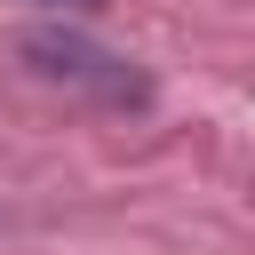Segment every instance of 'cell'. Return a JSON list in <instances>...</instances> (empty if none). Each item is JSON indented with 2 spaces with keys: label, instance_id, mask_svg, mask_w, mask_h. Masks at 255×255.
Instances as JSON below:
<instances>
[{
  "label": "cell",
  "instance_id": "obj_1",
  "mask_svg": "<svg viewBox=\"0 0 255 255\" xmlns=\"http://www.w3.org/2000/svg\"><path fill=\"white\" fill-rule=\"evenodd\" d=\"M24 64H32L40 80H56V88H80V96L112 104V112L151 104V80H143L128 56H112V48L80 40V32H24Z\"/></svg>",
  "mask_w": 255,
  "mask_h": 255
},
{
  "label": "cell",
  "instance_id": "obj_2",
  "mask_svg": "<svg viewBox=\"0 0 255 255\" xmlns=\"http://www.w3.org/2000/svg\"><path fill=\"white\" fill-rule=\"evenodd\" d=\"M24 8H48V16H88V8H104V0H24Z\"/></svg>",
  "mask_w": 255,
  "mask_h": 255
}]
</instances>
